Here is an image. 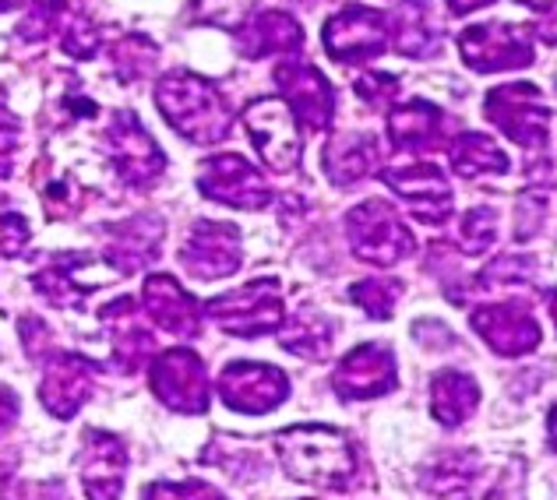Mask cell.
<instances>
[{"mask_svg": "<svg viewBox=\"0 0 557 500\" xmlns=\"http://www.w3.org/2000/svg\"><path fill=\"white\" fill-rule=\"evenodd\" d=\"M156 102L163 110L166 124L187 141L215 145L230 135V102L209 78L190 75V71H173L156 85Z\"/></svg>", "mask_w": 557, "mask_h": 500, "instance_id": "6da1fadb", "label": "cell"}, {"mask_svg": "<svg viewBox=\"0 0 557 500\" xmlns=\"http://www.w3.org/2000/svg\"><path fill=\"white\" fill-rule=\"evenodd\" d=\"M286 473L300 483L325 490H346L357 476L354 445L332 426H289L275 440Z\"/></svg>", "mask_w": 557, "mask_h": 500, "instance_id": "7a4b0ae2", "label": "cell"}, {"mask_svg": "<svg viewBox=\"0 0 557 500\" xmlns=\"http://www.w3.org/2000/svg\"><path fill=\"white\" fill-rule=\"evenodd\" d=\"M346 237L354 243V254L377 268L399 264L403 258L413 254V233L399 218V212L388 201H363L346 215Z\"/></svg>", "mask_w": 557, "mask_h": 500, "instance_id": "3957f363", "label": "cell"}, {"mask_svg": "<svg viewBox=\"0 0 557 500\" xmlns=\"http://www.w3.org/2000/svg\"><path fill=\"white\" fill-rule=\"evenodd\" d=\"M487 116L494 127H502L522 149L536 152L550 141V107L544 92L530 82L497 85L487 96Z\"/></svg>", "mask_w": 557, "mask_h": 500, "instance_id": "277c9868", "label": "cell"}, {"mask_svg": "<svg viewBox=\"0 0 557 500\" xmlns=\"http://www.w3.org/2000/svg\"><path fill=\"white\" fill-rule=\"evenodd\" d=\"M209 317L219 328H226L230 335H240V338L275 332L283 325V286H278V278H269V275L255 278V283L212 300Z\"/></svg>", "mask_w": 557, "mask_h": 500, "instance_id": "5b68a950", "label": "cell"}, {"mask_svg": "<svg viewBox=\"0 0 557 500\" xmlns=\"http://www.w3.org/2000/svg\"><path fill=\"white\" fill-rule=\"evenodd\" d=\"M244 127L255 152L275 173H289L300 163V127L283 99H258L244 110Z\"/></svg>", "mask_w": 557, "mask_h": 500, "instance_id": "8992f818", "label": "cell"}, {"mask_svg": "<svg viewBox=\"0 0 557 500\" xmlns=\"http://www.w3.org/2000/svg\"><path fill=\"white\" fill-rule=\"evenodd\" d=\"M321 42H325L332 61H339V64L374 61V57H381L388 47V22H385V14L374 8L349 4L325 22Z\"/></svg>", "mask_w": 557, "mask_h": 500, "instance_id": "52a82bcc", "label": "cell"}, {"mask_svg": "<svg viewBox=\"0 0 557 500\" xmlns=\"http://www.w3.org/2000/svg\"><path fill=\"white\" fill-rule=\"evenodd\" d=\"M459 50H462V64L469 71H480V75L533 64L530 33H525L522 25H511V22L469 25L459 36Z\"/></svg>", "mask_w": 557, "mask_h": 500, "instance_id": "ba28073f", "label": "cell"}, {"mask_svg": "<svg viewBox=\"0 0 557 500\" xmlns=\"http://www.w3.org/2000/svg\"><path fill=\"white\" fill-rule=\"evenodd\" d=\"M219 395H223V402L233 409V413L261 416L286 402L289 377L269 363L233 360L226 371L219 374Z\"/></svg>", "mask_w": 557, "mask_h": 500, "instance_id": "9c48e42d", "label": "cell"}, {"mask_svg": "<svg viewBox=\"0 0 557 500\" xmlns=\"http://www.w3.org/2000/svg\"><path fill=\"white\" fill-rule=\"evenodd\" d=\"M107 141H110V155H113L116 176H121L124 184L149 187V184L159 180V176H163L166 155L159 152V145L152 141V135L141 127V121L131 110L113 113Z\"/></svg>", "mask_w": 557, "mask_h": 500, "instance_id": "30bf717a", "label": "cell"}, {"mask_svg": "<svg viewBox=\"0 0 557 500\" xmlns=\"http://www.w3.org/2000/svg\"><path fill=\"white\" fill-rule=\"evenodd\" d=\"M198 187L209 201L230 204V209L258 212L272 201V190L244 155H212L198 170Z\"/></svg>", "mask_w": 557, "mask_h": 500, "instance_id": "8fae6325", "label": "cell"}, {"mask_svg": "<svg viewBox=\"0 0 557 500\" xmlns=\"http://www.w3.org/2000/svg\"><path fill=\"white\" fill-rule=\"evenodd\" d=\"M381 180H385L395 195H399L409 212H413L420 223H445L451 215V187L448 176L437 170L434 163H399V166H385L381 170Z\"/></svg>", "mask_w": 557, "mask_h": 500, "instance_id": "7c38bea8", "label": "cell"}, {"mask_svg": "<svg viewBox=\"0 0 557 500\" xmlns=\"http://www.w3.org/2000/svg\"><path fill=\"white\" fill-rule=\"evenodd\" d=\"M275 85L283 92L286 107L307 130H325L335 116V92L329 78L318 67L304 61H286L275 67Z\"/></svg>", "mask_w": 557, "mask_h": 500, "instance_id": "4fadbf2b", "label": "cell"}, {"mask_svg": "<svg viewBox=\"0 0 557 500\" xmlns=\"http://www.w3.org/2000/svg\"><path fill=\"white\" fill-rule=\"evenodd\" d=\"M152 391L173 413L198 416L209 409V388H205V366L195 352L173 349L152 363Z\"/></svg>", "mask_w": 557, "mask_h": 500, "instance_id": "5bb4252c", "label": "cell"}, {"mask_svg": "<svg viewBox=\"0 0 557 500\" xmlns=\"http://www.w3.org/2000/svg\"><path fill=\"white\" fill-rule=\"evenodd\" d=\"M181 261L190 275L205 278H223L240 268V233L230 223H212V218H198V226L187 233L181 247Z\"/></svg>", "mask_w": 557, "mask_h": 500, "instance_id": "9a60e30c", "label": "cell"}, {"mask_svg": "<svg viewBox=\"0 0 557 500\" xmlns=\"http://www.w3.org/2000/svg\"><path fill=\"white\" fill-rule=\"evenodd\" d=\"M469 325L497 357H525L540 346V325L522 303H487L469 314Z\"/></svg>", "mask_w": 557, "mask_h": 500, "instance_id": "2e32d148", "label": "cell"}, {"mask_svg": "<svg viewBox=\"0 0 557 500\" xmlns=\"http://www.w3.org/2000/svg\"><path fill=\"white\" fill-rule=\"evenodd\" d=\"M395 357L392 349L368 342V346H357L354 352H346L335 366L332 374V385L335 391L343 395L349 402H360V399H377L395 388Z\"/></svg>", "mask_w": 557, "mask_h": 500, "instance_id": "e0dca14e", "label": "cell"}, {"mask_svg": "<svg viewBox=\"0 0 557 500\" xmlns=\"http://www.w3.org/2000/svg\"><path fill=\"white\" fill-rule=\"evenodd\" d=\"M141 300H145V311H149V317L159 328H166L170 335H181V338L198 335L201 307L173 275H149L145 278Z\"/></svg>", "mask_w": 557, "mask_h": 500, "instance_id": "ac0fdd59", "label": "cell"}, {"mask_svg": "<svg viewBox=\"0 0 557 500\" xmlns=\"http://www.w3.org/2000/svg\"><path fill=\"white\" fill-rule=\"evenodd\" d=\"M300 42H304L300 22L275 8L251 14V18L237 28L240 53L255 57V61H261V57H269V53H293V50H300Z\"/></svg>", "mask_w": 557, "mask_h": 500, "instance_id": "d6986e66", "label": "cell"}, {"mask_svg": "<svg viewBox=\"0 0 557 500\" xmlns=\"http://www.w3.org/2000/svg\"><path fill=\"white\" fill-rule=\"evenodd\" d=\"M442 124L445 113L434 102H403L388 113V138L395 152H431L442 145Z\"/></svg>", "mask_w": 557, "mask_h": 500, "instance_id": "ffe728a7", "label": "cell"}, {"mask_svg": "<svg viewBox=\"0 0 557 500\" xmlns=\"http://www.w3.org/2000/svg\"><path fill=\"white\" fill-rule=\"evenodd\" d=\"M377 163V141L374 135H360V130H346V135H332L321 149V170L329 173L335 187H349L363 180Z\"/></svg>", "mask_w": 557, "mask_h": 500, "instance_id": "44dd1931", "label": "cell"}, {"mask_svg": "<svg viewBox=\"0 0 557 500\" xmlns=\"http://www.w3.org/2000/svg\"><path fill=\"white\" fill-rule=\"evenodd\" d=\"M392 42L403 57H413V61H423L437 50L442 33L434 25L431 0H399L392 14Z\"/></svg>", "mask_w": 557, "mask_h": 500, "instance_id": "7402d4cb", "label": "cell"}, {"mask_svg": "<svg viewBox=\"0 0 557 500\" xmlns=\"http://www.w3.org/2000/svg\"><path fill=\"white\" fill-rule=\"evenodd\" d=\"M480 405V388L476 380L462 371H442L434 377L431 388V413L442 426H459L462 420L473 416V409Z\"/></svg>", "mask_w": 557, "mask_h": 500, "instance_id": "603a6c76", "label": "cell"}, {"mask_svg": "<svg viewBox=\"0 0 557 500\" xmlns=\"http://www.w3.org/2000/svg\"><path fill=\"white\" fill-rule=\"evenodd\" d=\"M451 159V170L466 180H480V176H502L508 173V155L497 149L494 138L487 135H476V130H466L448 149Z\"/></svg>", "mask_w": 557, "mask_h": 500, "instance_id": "cb8c5ba5", "label": "cell"}, {"mask_svg": "<svg viewBox=\"0 0 557 500\" xmlns=\"http://www.w3.org/2000/svg\"><path fill=\"white\" fill-rule=\"evenodd\" d=\"M473 479H476V454L451 451V454H442V459L423 473V487L442 500H469L473 497Z\"/></svg>", "mask_w": 557, "mask_h": 500, "instance_id": "d4e9b609", "label": "cell"}, {"mask_svg": "<svg viewBox=\"0 0 557 500\" xmlns=\"http://www.w3.org/2000/svg\"><path fill=\"white\" fill-rule=\"evenodd\" d=\"M332 346V325L318 311H300L289 321V328L283 335V349L297 352V357L318 360L325 357Z\"/></svg>", "mask_w": 557, "mask_h": 500, "instance_id": "484cf974", "label": "cell"}, {"mask_svg": "<svg viewBox=\"0 0 557 500\" xmlns=\"http://www.w3.org/2000/svg\"><path fill=\"white\" fill-rule=\"evenodd\" d=\"M156 57H159V50L152 42L135 33V36H124L113 47V67H116V75H121V82H135L156 67Z\"/></svg>", "mask_w": 557, "mask_h": 500, "instance_id": "4316f807", "label": "cell"}, {"mask_svg": "<svg viewBox=\"0 0 557 500\" xmlns=\"http://www.w3.org/2000/svg\"><path fill=\"white\" fill-rule=\"evenodd\" d=\"M399 292H403V283L399 278H363L354 289H349V297H354L363 311L377 321H388L395 314V303H399Z\"/></svg>", "mask_w": 557, "mask_h": 500, "instance_id": "83f0119b", "label": "cell"}, {"mask_svg": "<svg viewBox=\"0 0 557 500\" xmlns=\"http://www.w3.org/2000/svg\"><path fill=\"white\" fill-rule=\"evenodd\" d=\"M64 0H28V11L18 25V36L28 39V42H39L53 36L57 28L64 25Z\"/></svg>", "mask_w": 557, "mask_h": 500, "instance_id": "f1b7e54d", "label": "cell"}, {"mask_svg": "<svg viewBox=\"0 0 557 500\" xmlns=\"http://www.w3.org/2000/svg\"><path fill=\"white\" fill-rule=\"evenodd\" d=\"M459 237L466 254H483L497 240V215L491 209H469L459 223Z\"/></svg>", "mask_w": 557, "mask_h": 500, "instance_id": "f546056e", "label": "cell"}, {"mask_svg": "<svg viewBox=\"0 0 557 500\" xmlns=\"http://www.w3.org/2000/svg\"><path fill=\"white\" fill-rule=\"evenodd\" d=\"M533 258H497L494 264H487L480 275L483 289H505V286H522L533 278Z\"/></svg>", "mask_w": 557, "mask_h": 500, "instance_id": "4dcf8cb0", "label": "cell"}, {"mask_svg": "<svg viewBox=\"0 0 557 500\" xmlns=\"http://www.w3.org/2000/svg\"><path fill=\"white\" fill-rule=\"evenodd\" d=\"M61 47L75 57V61H92L99 50V28L89 18H67L61 25Z\"/></svg>", "mask_w": 557, "mask_h": 500, "instance_id": "1f68e13d", "label": "cell"}, {"mask_svg": "<svg viewBox=\"0 0 557 500\" xmlns=\"http://www.w3.org/2000/svg\"><path fill=\"white\" fill-rule=\"evenodd\" d=\"M145 500H226V497L205 487V483L190 479V483H152L145 490Z\"/></svg>", "mask_w": 557, "mask_h": 500, "instance_id": "d6a6232c", "label": "cell"}, {"mask_svg": "<svg viewBox=\"0 0 557 500\" xmlns=\"http://www.w3.org/2000/svg\"><path fill=\"white\" fill-rule=\"evenodd\" d=\"M354 88L363 102H371V107H385V102L399 92V78L395 75H360Z\"/></svg>", "mask_w": 557, "mask_h": 500, "instance_id": "836d02e7", "label": "cell"}, {"mask_svg": "<svg viewBox=\"0 0 557 500\" xmlns=\"http://www.w3.org/2000/svg\"><path fill=\"white\" fill-rule=\"evenodd\" d=\"M544 212H547V198L544 195H522L519 201V226H516V237L519 240H530L533 233L540 229V223H544Z\"/></svg>", "mask_w": 557, "mask_h": 500, "instance_id": "e575fe53", "label": "cell"}, {"mask_svg": "<svg viewBox=\"0 0 557 500\" xmlns=\"http://www.w3.org/2000/svg\"><path fill=\"white\" fill-rule=\"evenodd\" d=\"M28 243V223L22 215H0V250H4L8 258H18L22 247Z\"/></svg>", "mask_w": 557, "mask_h": 500, "instance_id": "d590c367", "label": "cell"}, {"mask_svg": "<svg viewBox=\"0 0 557 500\" xmlns=\"http://www.w3.org/2000/svg\"><path fill=\"white\" fill-rule=\"evenodd\" d=\"M14 149H18V121L0 107V176H11Z\"/></svg>", "mask_w": 557, "mask_h": 500, "instance_id": "8d00e7d4", "label": "cell"}, {"mask_svg": "<svg viewBox=\"0 0 557 500\" xmlns=\"http://www.w3.org/2000/svg\"><path fill=\"white\" fill-rule=\"evenodd\" d=\"M519 4H525L530 11L544 14V28H540V36H544L547 42H557V0H519Z\"/></svg>", "mask_w": 557, "mask_h": 500, "instance_id": "74e56055", "label": "cell"}, {"mask_svg": "<svg viewBox=\"0 0 557 500\" xmlns=\"http://www.w3.org/2000/svg\"><path fill=\"white\" fill-rule=\"evenodd\" d=\"M487 4H494V0H448L451 14H469V11H480V8H487Z\"/></svg>", "mask_w": 557, "mask_h": 500, "instance_id": "f35d334b", "label": "cell"}, {"mask_svg": "<svg viewBox=\"0 0 557 500\" xmlns=\"http://www.w3.org/2000/svg\"><path fill=\"white\" fill-rule=\"evenodd\" d=\"M547 434H550V448L557 454V405L550 409V416H547Z\"/></svg>", "mask_w": 557, "mask_h": 500, "instance_id": "ab89813d", "label": "cell"}, {"mask_svg": "<svg viewBox=\"0 0 557 500\" xmlns=\"http://www.w3.org/2000/svg\"><path fill=\"white\" fill-rule=\"evenodd\" d=\"M547 314H550V321H554V328H557V289L547 297Z\"/></svg>", "mask_w": 557, "mask_h": 500, "instance_id": "60d3db41", "label": "cell"}, {"mask_svg": "<svg viewBox=\"0 0 557 500\" xmlns=\"http://www.w3.org/2000/svg\"><path fill=\"white\" fill-rule=\"evenodd\" d=\"M25 4V0H0V11H11V8H18Z\"/></svg>", "mask_w": 557, "mask_h": 500, "instance_id": "b9f144b4", "label": "cell"}]
</instances>
